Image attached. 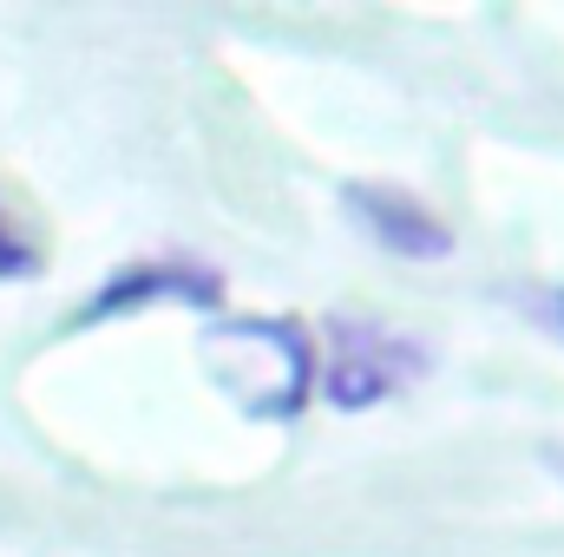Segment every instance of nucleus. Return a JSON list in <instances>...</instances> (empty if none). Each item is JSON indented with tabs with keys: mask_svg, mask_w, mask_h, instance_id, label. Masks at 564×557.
Here are the masks:
<instances>
[{
	"mask_svg": "<svg viewBox=\"0 0 564 557\" xmlns=\"http://www.w3.org/2000/svg\"><path fill=\"white\" fill-rule=\"evenodd\" d=\"M224 282L210 263H191V256H151V263H126L119 276L106 282L79 321H112V315H139L151 302H191V308H217Z\"/></svg>",
	"mask_w": 564,
	"mask_h": 557,
	"instance_id": "nucleus-3",
	"label": "nucleus"
},
{
	"mask_svg": "<svg viewBox=\"0 0 564 557\" xmlns=\"http://www.w3.org/2000/svg\"><path fill=\"white\" fill-rule=\"evenodd\" d=\"M552 321H558V335H564V288L552 295Z\"/></svg>",
	"mask_w": 564,
	"mask_h": 557,
	"instance_id": "nucleus-6",
	"label": "nucleus"
},
{
	"mask_svg": "<svg viewBox=\"0 0 564 557\" xmlns=\"http://www.w3.org/2000/svg\"><path fill=\"white\" fill-rule=\"evenodd\" d=\"M204 368L250 419H295L315 394V348L302 321L224 315L204 328Z\"/></svg>",
	"mask_w": 564,
	"mask_h": 557,
	"instance_id": "nucleus-1",
	"label": "nucleus"
},
{
	"mask_svg": "<svg viewBox=\"0 0 564 557\" xmlns=\"http://www.w3.org/2000/svg\"><path fill=\"white\" fill-rule=\"evenodd\" d=\"M421 374H426V348L414 335H401L388 321H368V315H335L328 321V361H315V381L341 414L381 407V401L408 394Z\"/></svg>",
	"mask_w": 564,
	"mask_h": 557,
	"instance_id": "nucleus-2",
	"label": "nucleus"
},
{
	"mask_svg": "<svg viewBox=\"0 0 564 557\" xmlns=\"http://www.w3.org/2000/svg\"><path fill=\"white\" fill-rule=\"evenodd\" d=\"M20 276H40V256H33V243L7 223V210H0V282H20Z\"/></svg>",
	"mask_w": 564,
	"mask_h": 557,
	"instance_id": "nucleus-5",
	"label": "nucleus"
},
{
	"mask_svg": "<svg viewBox=\"0 0 564 557\" xmlns=\"http://www.w3.org/2000/svg\"><path fill=\"white\" fill-rule=\"evenodd\" d=\"M348 217L401 263H440L453 250V230L440 223V210H426L421 197L394 184H348Z\"/></svg>",
	"mask_w": 564,
	"mask_h": 557,
	"instance_id": "nucleus-4",
	"label": "nucleus"
},
{
	"mask_svg": "<svg viewBox=\"0 0 564 557\" xmlns=\"http://www.w3.org/2000/svg\"><path fill=\"white\" fill-rule=\"evenodd\" d=\"M552 459H558V466H564V446H558V452H552Z\"/></svg>",
	"mask_w": 564,
	"mask_h": 557,
	"instance_id": "nucleus-7",
	"label": "nucleus"
}]
</instances>
